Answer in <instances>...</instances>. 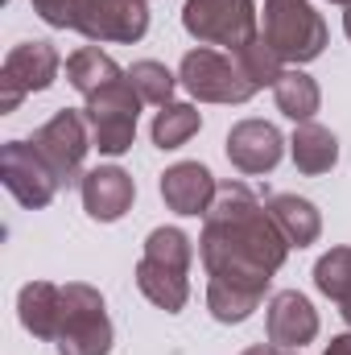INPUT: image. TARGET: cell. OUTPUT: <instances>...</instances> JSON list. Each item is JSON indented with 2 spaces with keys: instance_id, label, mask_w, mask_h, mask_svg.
I'll return each instance as SVG.
<instances>
[{
  "instance_id": "1",
  "label": "cell",
  "mask_w": 351,
  "mask_h": 355,
  "mask_svg": "<svg viewBox=\"0 0 351 355\" xmlns=\"http://www.w3.org/2000/svg\"><path fill=\"white\" fill-rule=\"evenodd\" d=\"M198 261L207 268V285L240 289L264 302L273 272L289 261V244L248 182H219L215 202L203 215Z\"/></svg>"
},
{
  "instance_id": "2",
  "label": "cell",
  "mask_w": 351,
  "mask_h": 355,
  "mask_svg": "<svg viewBox=\"0 0 351 355\" xmlns=\"http://www.w3.org/2000/svg\"><path fill=\"white\" fill-rule=\"evenodd\" d=\"M261 33L277 50V58L293 62V67H306V62L323 58V50L331 42L327 21H323V12L310 0H264Z\"/></svg>"
},
{
  "instance_id": "3",
  "label": "cell",
  "mask_w": 351,
  "mask_h": 355,
  "mask_svg": "<svg viewBox=\"0 0 351 355\" xmlns=\"http://www.w3.org/2000/svg\"><path fill=\"white\" fill-rule=\"evenodd\" d=\"M112 318L103 293L87 281L62 285V318H58V355H112Z\"/></svg>"
},
{
  "instance_id": "4",
  "label": "cell",
  "mask_w": 351,
  "mask_h": 355,
  "mask_svg": "<svg viewBox=\"0 0 351 355\" xmlns=\"http://www.w3.org/2000/svg\"><path fill=\"white\" fill-rule=\"evenodd\" d=\"M141 103H145V99L137 95L128 71H124V79H116V83H108L103 91L87 95L83 116H87V124H91V141H95V149H99L103 157H124V153L132 149Z\"/></svg>"
},
{
  "instance_id": "5",
  "label": "cell",
  "mask_w": 351,
  "mask_h": 355,
  "mask_svg": "<svg viewBox=\"0 0 351 355\" xmlns=\"http://www.w3.org/2000/svg\"><path fill=\"white\" fill-rule=\"evenodd\" d=\"M178 83L190 91L198 103H248L257 95L252 79L240 71L236 54H223L215 46L186 50L182 67H178Z\"/></svg>"
},
{
  "instance_id": "6",
  "label": "cell",
  "mask_w": 351,
  "mask_h": 355,
  "mask_svg": "<svg viewBox=\"0 0 351 355\" xmlns=\"http://www.w3.org/2000/svg\"><path fill=\"white\" fill-rule=\"evenodd\" d=\"M182 29L198 46H223L236 54L244 42H252L257 29V0H186L182 4Z\"/></svg>"
},
{
  "instance_id": "7",
  "label": "cell",
  "mask_w": 351,
  "mask_h": 355,
  "mask_svg": "<svg viewBox=\"0 0 351 355\" xmlns=\"http://www.w3.org/2000/svg\"><path fill=\"white\" fill-rule=\"evenodd\" d=\"M33 149L46 157V166L54 170L58 186H79L83 174H87V170H83V162H87V153L95 149L87 116H83V112H75V107L54 112V116L33 132Z\"/></svg>"
},
{
  "instance_id": "8",
  "label": "cell",
  "mask_w": 351,
  "mask_h": 355,
  "mask_svg": "<svg viewBox=\"0 0 351 355\" xmlns=\"http://www.w3.org/2000/svg\"><path fill=\"white\" fill-rule=\"evenodd\" d=\"M62 71V58L54 50V42H21L4 54L0 62V112H17L25 95L33 91H50Z\"/></svg>"
},
{
  "instance_id": "9",
  "label": "cell",
  "mask_w": 351,
  "mask_h": 355,
  "mask_svg": "<svg viewBox=\"0 0 351 355\" xmlns=\"http://www.w3.org/2000/svg\"><path fill=\"white\" fill-rule=\"evenodd\" d=\"M0 182L4 190L29 207V211H42L54 202V194L62 190L54 170L46 166V157L33 149V141H4L0 145Z\"/></svg>"
},
{
  "instance_id": "10",
  "label": "cell",
  "mask_w": 351,
  "mask_h": 355,
  "mask_svg": "<svg viewBox=\"0 0 351 355\" xmlns=\"http://www.w3.org/2000/svg\"><path fill=\"white\" fill-rule=\"evenodd\" d=\"M75 33H83L87 42L132 46L149 33V0H83Z\"/></svg>"
},
{
  "instance_id": "11",
  "label": "cell",
  "mask_w": 351,
  "mask_h": 355,
  "mask_svg": "<svg viewBox=\"0 0 351 355\" xmlns=\"http://www.w3.org/2000/svg\"><path fill=\"white\" fill-rule=\"evenodd\" d=\"M285 145H289V141L277 132V124H268V120H240V124H232V132H228V162H232L240 174L261 178V174H268V170H277Z\"/></svg>"
},
{
  "instance_id": "12",
  "label": "cell",
  "mask_w": 351,
  "mask_h": 355,
  "mask_svg": "<svg viewBox=\"0 0 351 355\" xmlns=\"http://www.w3.org/2000/svg\"><path fill=\"white\" fill-rule=\"evenodd\" d=\"M264 327H268V343H277V347H285V352H302L306 343L318 339V310L310 306L306 293L281 289V293L268 297Z\"/></svg>"
},
{
  "instance_id": "13",
  "label": "cell",
  "mask_w": 351,
  "mask_h": 355,
  "mask_svg": "<svg viewBox=\"0 0 351 355\" xmlns=\"http://www.w3.org/2000/svg\"><path fill=\"white\" fill-rule=\"evenodd\" d=\"M79 194H83V211H87L95 223H116L132 211V198H137V182L128 170L120 166H95L83 174L79 182Z\"/></svg>"
},
{
  "instance_id": "14",
  "label": "cell",
  "mask_w": 351,
  "mask_h": 355,
  "mask_svg": "<svg viewBox=\"0 0 351 355\" xmlns=\"http://www.w3.org/2000/svg\"><path fill=\"white\" fill-rule=\"evenodd\" d=\"M219 182L203 162H174L162 174V198L174 215H207L215 202Z\"/></svg>"
},
{
  "instance_id": "15",
  "label": "cell",
  "mask_w": 351,
  "mask_h": 355,
  "mask_svg": "<svg viewBox=\"0 0 351 355\" xmlns=\"http://www.w3.org/2000/svg\"><path fill=\"white\" fill-rule=\"evenodd\" d=\"M264 211H268V219L277 223V232L285 236L289 248L318 244V236H323V211L310 198H302V194H268Z\"/></svg>"
},
{
  "instance_id": "16",
  "label": "cell",
  "mask_w": 351,
  "mask_h": 355,
  "mask_svg": "<svg viewBox=\"0 0 351 355\" xmlns=\"http://www.w3.org/2000/svg\"><path fill=\"white\" fill-rule=\"evenodd\" d=\"M17 318L33 339L54 343L58 339V318H62V285L54 281H29L17 293Z\"/></svg>"
},
{
  "instance_id": "17",
  "label": "cell",
  "mask_w": 351,
  "mask_h": 355,
  "mask_svg": "<svg viewBox=\"0 0 351 355\" xmlns=\"http://www.w3.org/2000/svg\"><path fill=\"white\" fill-rule=\"evenodd\" d=\"M137 289L166 314L186 310L190 302V268L166 265V261H153V257H141L137 261Z\"/></svg>"
},
{
  "instance_id": "18",
  "label": "cell",
  "mask_w": 351,
  "mask_h": 355,
  "mask_svg": "<svg viewBox=\"0 0 351 355\" xmlns=\"http://www.w3.org/2000/svg\"><path fill=\"white\" fill-rule=\"evenodd\" d=\"M289 157L298 166V174L306 178H318V174H331L339 166V137L314 120L298 124L293 137H289Z\"/></svg>"
},
{
  "instance_id": "19",
  "label": "cell",
  "mask_w": 351,
  "mask_h": 355,
  "mask_svg": "<svg viewBox=\"0 0 351 355\" xmlns=\"http://www.w3.org/2000/svg\"><path fill=\"white\" fill-rule=\"evenodd\" d=\"M273 99H277V112H285L293 124L314 120V112L323 107V91H318V83H314L302 67H289V71L273 83Z\"/></svg>"
},
{
  "instance_id": "20",
  "label": "cell",
  "mask_w": 351,
  "mask_h": 355,
  "mask_svg": "<svg viewBox=\"0 0 351 355\" xmlns=\"http://www.w3.org/2000/svg\"><path fill=\"white\" fill-rule=\"evenodd\" d=\"M116 79H124V71L112 62V54H103L99 46H79L71 58H67V83L79 91L83 99L95 95V91H103L108 83H116Z\"/></svg>"
},
{
  "instance_id": "21",
  "label": "cell",
  "mask_w": 351,
  "mask_h": 355,
  "mask_svg": "<svg viewBox=\"0 0 351 355\" xmlns=\"http://www.w3.org/2000/svg\"><path fill=\"white\" fill-rule=\"evenodd\" d=\"M314 285L323 297H331L343 314V322L351 327V248H331L318 257L314 265Z\"/></svg>"
},
{
  "instance_id": "22",
  "label": "cell",
  "mask_w": 351,
  "mask_h": 355,
  "mask_svg": "<svg viewBox=\"0 0 351 355\" xmlns=\"http://www.w3.org/2000/svg\"><path fill=\"white\" fill-rule=\"evenodd\" d=\"M203 128V112L194 107V103H166L157 116H153V124H149V137H153V145L162 149V153H170V149H182L194 132Z\"/></svg>"
},
{
  "instance_id": "23",
  "label": "cell",
  "mask_w": 351,
  "mask_h": 355,
  "mask_svg": "<svg viewBox=\"0 0 351 355\" xmlns=\"http://www.w3.org/2000/svg\"><path fill=\"white\" fill-rule=\"evenodd\" d=\"M236 62H240V71L252 79V87H273L281 75H285V62L277 58V50L268 46V37L264 33H257L252 42H244L240 50H236Z\"/></svg>"
},
{
  "instance_id": "24",
  "label": "cell",
  "mask_w": 351,
  "mask_h": 355,
  "mask_svg": "<svg viewBox=\"0 0 351 355\" xmlns=\"http://www.w3.org/2000/svg\"><path fill=\"white\" fill-rule=\"evenodd\" d=\"M128 79H132V87H137V95H141L145 103H157V107L174 103L178 75L170 71V67H166V62L141 58V62H132V67H128Z\"/></svg>"
},
{
  "instance_id": "25",
  "label": "cell",
  "mask_w": 351,
  "mask_h": 355,
  "mask_svg": "<svg viewBox=\"0 0 351 355\" xmlns=\"http://www.w3.org/2000/svg\"><path fill=\"white\" fill-rule=\"evenodd\" d=\"M207 310H211L215 322L240 327V322H248V318L261 310V297L240 293V289H223V285H207Z\"/></svg>"
},
{
  "instance_id": "26",
  "label": "cell",
  "mask_w": 351,
  "mask_h": 355,
  "mask_svg": "<svg viewBox=\"0 0 351 355\" xmlns=\"http://www.w3.org/2000/svg\"><path fill=\"white\" fill-rule=\"evenodd\" d=\"M33 12L50 25V29H75L83 0H33Z\"/></svg>"
},
{
  "instance_id": "27",
  "label": "cell",
  "mask_w": 351,
  "mask_h": 355,
  "mask_svg": "<svg viewBox=\"0 0 351 355\" xmlns=\"http://www.w3.org/2000/svg\"><path fill=\"white\" fill-rule=\"evenodd\" d=\"M240 355H302V352H285V347H277V343H257V347H244Z\"/></svg>"
},
{
  "instance_id": "28",
  "label": "cell",
  "mask_w": 351,
  "mask_h": 355,
  "mask_svg": "<svg viewBox=\"0 0 351 355\" xmlns=\"http://www.w3.org/2000/svg\"><path fill=\"white\" fill-rule=\"evenodd\" d=\"M323 355H351V331L348 335H335L331 343H327V352Z\"/></svg>"
},
{
  "instance_id": "29",
  "label": "cell",
  "mask_w": 351,
  "mask_h": 355,
  "mask_svg": "<svg viewBox=\"0 0 351 355\" xmlns=\"http://www.w3.org/2000/svg\"><path fill=\"white\" fill-rule=\"evenodd\" d=\"M343 33H348V37H351V4H348V8H343Z\"/></svg>"
},
{
  "instance_id": "30",
  "label": "cell",
  "mask_w": 351,
  "mask_h": 355,
  "mask_svg": "<svg viewBox=\"0 0 351 355\" xmlns=\"http://www.w3.org/2000/svg\"><path fill=\"white\" fill-rule=\"evenodd\" d=\"M331 4H343V8H348V4H351V0H331Z\"/></svg>"
}]
</instances>
